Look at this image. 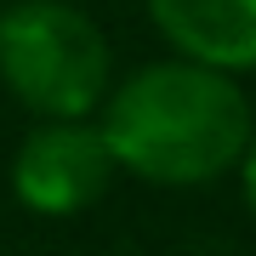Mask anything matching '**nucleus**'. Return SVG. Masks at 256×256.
Masks as SVG:
<instances>
[{
    "mask_svg": "<svg viewBox=\"0 0 256 256\" xmlns=\"http://www.w3.org/2000/svg\"><path fill=\"white\" fill-rule=\"evenodd\" d=\"M97 131L114 171L126 165L131 176L160 188H200L239 165L256 114L234 74L165 57L108 86Z\"/></svg>",
    "mask_w": 256,
    "mask_h": 256,
    "instance_id": "nucleus-1",
    "label": "nucleus"
},
{
    "mask_svg": "<svg viewBox=\"0 0 256 256\" xmlns=\"http://www.w3.org/2000/svg\"><path fill=\"white\" fill-rule=\"evenodd\" d=\"M0 86L40 120H92L114 86L108 40L68 0H18L0 12Z\"/></svg>",
    "mask_w": 256,
    "mask_h": 256,
    "instance_id": "nucleus-2",
    "label": "nucleus"
},
{
    "mask_svg": "<svg viewBox=\"0 0 256 256\" xmlns=\"http://www.w3.org/2000/svg\"><path fill=\"white\" fill-rule=\"evenodd\" d=\"M114 182L108 142L92 120H40L12 160V194L34 216H74Z\"/></svg>",
    "mask_w": 256,
    "mask_h": 256,
    "instance_id": "nucleus-3",
    "label": "nucleus"
},
{
    "mask_svg": "<svg viewBox=\"0 0 256 256\" xmlns=\"http://www.w3.org/2000/svg\"><path fill=\"white\" fill-rule=\"evenodd\" d=\"M148 18L182 63L216 74L256 68V0H148Z\"/></svg>",
    "mask_w": 256,
    "mask_h": 256,
    "instance_id": "nucleus-4",
    "label": "nucleus"
},
{
    "mask_svg": "<svg viewBox=\"0 0 256 256\" xmlns=\"http://www.w3.org/2000/svg\"><path fill=\"white\" fill-rule=\"evenodd\" d=\"M239 182H245V205H250V216H256V131H250L245 154H239Z\"/></svg>",
    "mask_w": 256,
    "mask_h": 256,
    "instance_id": "nucleus-5",
    "label": "nucleus"
}]
</instances>
